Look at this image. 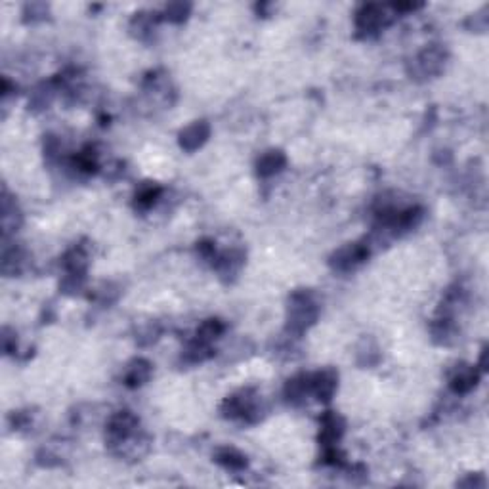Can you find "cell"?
I'll return each instance as SVG.
<instances>
[{
	"label": "cell",
	"instance_id": "cell-3",
	"mask_svg": "<svg viewBox=\"0 0 489 489\" xmlns=\"http://www.w3.org/2000/svg\"><path fill=\"white\" fill-rule=\"evenodd\" d=\"M140 430V420L136 415L130 411H119L110 418L107 423V430H105V442L107 447L113 449L115 445L122 444L124 440H129L130 436H134L136 432Z\"/></svg>",
	"mask_w": 489,
	"mask_h": 489
},
{
	"label": "cell",
	"instance_id": "cell-18",
	"mask_svg": "<svg viewBox=\"0 0 489 489\" xmlns=\"http://www.w3.org/2000/svg\"><path fill=\"white\" fill-rule=\"evenodd\" d=\"M159 195H161V187L155 186V184H146L136 194V205L140 208H149L155 201L159 199Z\"/></svg>",
	"mask_w": 489,
	"mask_h": 489
},
{
	"label": "cell",
	"instance_id": "cell-7",
	"mask_svg": "<svg viewBox=\"0 0 489 489\" xmlns=\"http://www.w3.org/2000/svg\"><path fill=\"white\" fill-rule=\"evenodd\" d=\"M211 136V124L206 121H194L180 132V148L186 151H197L205 146Z\"/></svg>",
	"mask_w": 489,
	"mask_h": 489
},
{
	"label": "cell",
	"instance_id": "cell-11",
	"mask_svg": "<svg viewBox=\"0 0 489 489\" xmlns=\"http://www.w3.org/2000/svg\"><path fill=\"white\" fill-rule=\"evenodd\" d=\"M245 252L239 249H232V251L222 252L220 257L214 258V266L222 277H233L239 271V268L243 266Z\"/></svg>",
	"mask_w": 489,
	"mask_h": 489
},
{
	"label": "cell",
	"instance_id": "cell-12",
	"mask_svg": "<svg viewBox=\"0 0 489 489\" xmlns=\"http://www.w3.org/2000/svg\"><path fill=\"white\" fill-rule=\"evenodd\" d=\"M151 377V363L148 360L130 361L124 371V384L130 388H138L146 384Z\"/></svg>",
	"mask_w": 489,
	"mask_h": 489
},
{
	"label": "cell",
	"instance_id": "cell-4",
	"mask_svg": "<svg viewBox=\"0 0 489 489\" xmlns=\"http://www.w3.org/2000/svg\"><path fill=\"white\" fill-rule=\"evenodd\" d=\"M369 258V247L363 243H350L341 247L338 251L331 257V266L333 270L348 273V271L355 270L358 266L363 264Z\"/></svg>",
	"mask_w": 489,
	"mask_h": 489
},
{
	"label": "cell",
	"instance_id": "cell-6",
	"mask_svg": "<svg viewBox=\"0 0 489 489\" xmlns=\"http://www.w3.org/2000/svg\"><path fill=\"white\" fill-rule=\"evenodd\" d=\"M310 380H312V394L319 401H329L335 396L336 387H338V375L335 369L327 367L323 371H317V373L310 375Z\"/></svg>",
	"mask_w": 489,
	"mask_h": 489
},
{
	"label": "cell",
	"instance_id": "cell-19",
	"mask_svg": "<svg viewBox=\"0 0 489 489\" xmlns=\"http://www.w3.org/2000/svg\"><path fill=\"white\" fill-rule=\"evenodd\" d=\"M189 10H192L189 4H184V2H172V4H168L167 10H165V18H167L168 21H172V23H182V21L187 18Z\"/></svg>",
	"mask_w": 489,
	"mask_h": 489
},
{
	"label": "cell",
	"instance_id": "cell-8",
	"mask_svg": "<svg viewBox=\"0 0 489 489\" xmlns=\"http://www.w3.org/2000/svg\"><path fill=\"white\" fill-rule=\"evenodd\" d=\"M384 8L379 6V4H365L361 6L355 13V25H358V31L363 33H373L379 31L380 27L384 25Z\"/></svg>",
	"mask_w": 489,
	"mask_h": 489
},
{
	"label": "cell",
	"instance_id": "cell-16",
	"mask_svg": "<svg viewBox=\"0 0 489 489\" xmlns=\"http://www.w3.org/2000/svg\"><path fill=\"white\" fill-rule=\"evenodd\" d=\"M211 355H213L211 344H206V342L195 338L194 342H189V344H187V348L184 350L182 358H184L187 363L195 365V363H203V361H206Z\"/></svg>",
	"mask_w": 489,
	"mask_h": 489
},
{
	"label": "cell",
	"instance_id": "cell-9",
	"mask_svg": "<svg viewBox=\"0 0 489 489\" xmlns=\"http://www.w3.org/2000/svg\"><path fill=\"white\" fill-rule=\"evenodd\" d=\"M344 434V420L341 415H336L333 411H327L322 417V430H319V444L323 447L327 445H336L338 440Z\"/></svg>",
	"mask_w": 489,
	"mask_h": 489
},
{
	"label": "cell",
	"instance_id": "cell-5",
	"mask_svg": "<svg viewBox=\"0 0 489 489\" xmlns=\"http://www.w3.org/2000/svg\"><path fill=\"white\" fill-rule=\"evenodd\" d=\"M478 380H480V369L476 365L461 363L451 371L449 388L455 394H469L476 388Z\"/></svg>",
	"mask_w": 489,
	"mask_h": 489
},
{
	"label": "cell",
	"instance_id": "cell-17",
	"mask_svg": "<svg viewBox=\"0 0 489 489\" xmlns=\"http://www.w3.org/2000/svg\"><path fill=\"white\" fill-rule=\"evenodd\" d=\"M224 323L220 322V319H206V322L197 329V336H195V338H199V341L211 344V342L216 341V338L224 333Z\"/></svg>",
	"mask_w": 489,
	"mask_h": 489
},
{
	"label": "cell",
	"instance_id": "cell-15",
	"mask_svg": "<svg viewBox=\"0 0 489 489\" xmlns=\"http://www.w3.org/2000/svg\"><path fill=\"white\" fill-rule=\"evenodd\" d=\"M214 461L222 464L224 469L232 470V472H239V470L247 469V457H245L241 451L235 449V447H222V449H218L216 455H214Z\"/></svg>",
	"mask_w": 489,
	"mask_h": 489
},
{
	"label": "cell",
	"instance_id": "cell-13",
	"mask_svg": "<svg viewBox=\"0 0 489 489\" xmlns=\"http://www.w3.org/2000/svg\"><path fill=\"white\" fill-rule=\"evenodd\" d=\"M312 394V380H310V375H296L293 379L287 380V387H285V396L293 403H300L304 401V398Z\"/></svg>",
	"mask_w": 489,
	"mask_h": 489
},
{
	"label": "cell",
	"instance_id": "cell-2",
	"mask_svg": "<svg viewBox=\"0 0 489 489\" xmlns=\"http://www.w3.org/2000/svg\"><path fill=\"white\" fill-rule=\"evenodd\" d=\"M445 61H447V52L442 46H428L413 61L411 75L415 78L436 77V75L444 71Z\"/></svg>",
	"mask_w": 489,
	"mask_h": 489
},
{
	"label": "cell",
	"instance_id": "cell-22",
	"mask_svg": "<svg viewBox=\"0 0 489 489\" xmlns=\"http://www.w3.org/2000/svg\"><path fill=\"white\" fill-rule=\"evenodd\" d=\"M197 252H199L205 260H214V258H216V249H214L213 241H201V243L197 245Z\"/></svg>",
	"mask_w": 489,
	"mask_h": 489
},
{
	"label": "cell",
	"instance_id": "cell-1",
	"mask_svg": "<svg viewBox=\"0 0 489 489\" xmlns=\"http://www.w3.org/2000/svg\"><path fill=\"white\" fill-rule=\"evenodd\" d=\"M319 310L310 290H296L289 298L287 308V331L290 335L300 336L317 322Z\"/></svg>",
	"mask_w": 489,
	"mask_h": 489
},
{
	"label": "cell",
	"instance_id": "cell-21",
	"mask_svg": "<svg viewBox=\"0 0 489 489\" xmlns=\"http://www.w3.org/2000/svg\"><path fill=\"white\" fill-rule=\"evenodd\" d=\"M75 163H77V167L81 168V170H84V172H94V170L98 168L96 153H94V149L92 148L83 149V151L77 155Z\"/></svg>",
	"mask_w": 489,
	"mask_h": 489
},
{
	"label": "cell",
	"instance_id": "cell-14",
	"mask_svg": "<svg viewBox=\"0 0 489 489\" xmlns=\"http://www.w3.org/2000/svg\"><path fill=\"white\" fill-rule=\"evenodd\" d=\"M64 266L65 270H67V273L84 276V273H86V268H88V251L84 249L83 245L73 247L71 251L65 254Z\"/></svg>",
	"mask_w": 489,
	"mask_h": 489
},
{
	"label": "cell",
	"instance_id": "cell-20",
	"mask_svg": "<svg viewBox=\"0 0 489 489\" xmlns=\"http://www.w3.org/2000/svg\"><path fill=\"white\" fill-rule=\"evenodd\" d=\"M153 23L155 20L151 16H148V13H136L134 20L130 23V29L134 31V35H138V37L142 39L146 33H149L153 29Z\"/></svg>",
	"mask_w": 489,
	"mask_h": 489
},
{
	"label": "cell",
	"instance_id": "cell-10",
	"mask_svg": "<svg viewBox=\"0 0 489 489\" xmlns=\"http://www.w3.org/2000/svg\"><path fill=\"white\" fill-rule=\"evenodd\" d=\"M285 165H287V157H285L283 151H279V149H270V151L260 155V159H258L257 163V170L260 176L268 178V176H273V174L281 172L285 168Z\"/></svg>",
	"mask_w": 489,
	"mask_h": 489
}]
</instances>
